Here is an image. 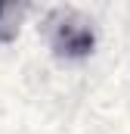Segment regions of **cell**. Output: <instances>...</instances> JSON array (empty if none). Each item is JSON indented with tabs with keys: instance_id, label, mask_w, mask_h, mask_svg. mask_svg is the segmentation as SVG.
I'll use <instances>...</instances> for the list:
<instances>
[{
	"instance_id": "1",
	"label": "cell",
	"mask_w": 130,
	"mask_h": 134,
	"mask_svg": "<svg viewBox=\"0 0 130 134\" xmlns=\"http://www.w3.org/2000/svg\"><path fill=\"white\" fill-rule=\"evenodd\" d=\"M47 25H50L47 28L50 47H53L56 56H62V59H84V56L93 53L96 34H93V25L84 16H77L71 9H59V13H53L47 19Z\"/></svg>"
},
{
	"instance_id": "2",
	"label": "cell",
	"mask_w": 130,
	"mask_h": 134,
	"mask_svg": "<svg viewBox=\"0 0 130 134\" xmlns=\"http://www.w3.org/2000/svg\"><path fill=\"white\" fill-rule=\"evenodd\" d=\"M19 19H22L19 3H0V44H9L19 34Z\"/></svg>"
}]
</instances>
